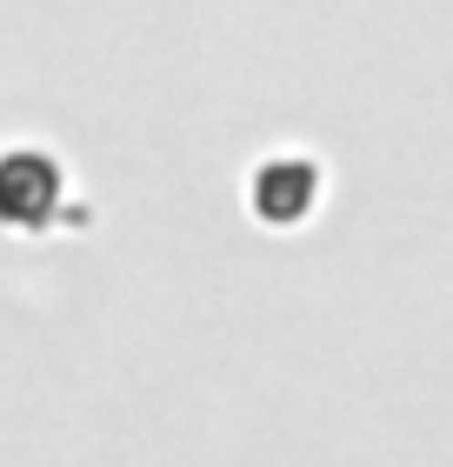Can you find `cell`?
Segmentation results:
<instances>
[{
  "label": "cell",
  "mask_w": 453,
  "mask_h": 467,
  "mask_svg": "<svg viewBox=\"0 0 453 467\" xmlns=\"http://www.w3.org/2000/svg\"><path fill=\"white\" fill-rule=\"evenodd\" d=\"M60 207V167L40 147L0 154V221L7 227H40Z\"/></svg>",
  "instance_id": "6da1fadb"
},
{
  "label": "cell",
  "mask_w": 453,
  "mask_h": 467,
  "mask_svg": "<svg viewBox=\"0 0 453 467\" xmlns=\"http://www.w3.org/2000/svg\"><path fill=\"white\" fill-rule=\"evenodd\" d=\"M320 194V167L307 154H273L261 174H253V207L261 221H300Z\"/></svg>",
  "instance_id": "7a4b0ae2"
}]
</instances>
